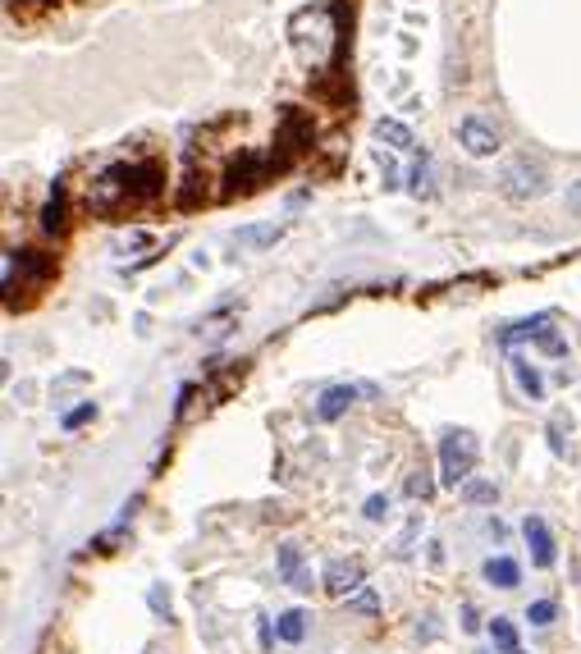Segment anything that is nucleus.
Listing matches in <instances>:
<instances>
[{
    "label": "nucleus",
    "instance_id": "obj_1",
    "mask_svg": "<svg viewBox=\"0 0 581 654\" xmlns=\"http://www.w3.org/2000/svg\"><path fill=\"white\" fill-rule=\"evenodd\" d=\"M481 458V444H476L472 430H444L440 440V485L444 490H463L472 481V467Z\"/></svg>",
    "mask_w": 581,
    "mask_h": 654
},
{
    "label": "nucleus",
    "instance_id": "obj_2",
    "mask_svg": "<svg viewBox=\"0 0 581 654\" xmlns=\"http://www.w3.org/2000/svg\"><path fill=\"white\" fill-rule=\"evenodd\" d=\"M321 581H325V595H334V600H353L357 590H362V581H366V568L357 563V558H330Z\"/></svg>",
    "mask_w": 581,
    "mask_h": 654
},
{
    "label": "nucleus",
    "instance_id": "obj_3",
    "mask_svg": "<svg viewBox=\"0 0 581 654\" xmlns=\"http://www.w3.org/2000/svg\"><path fill=\"white\" fill-rule=\"evenodd\" d=\"M499 183H504V197H513V202H531V197L545 193V170L531 165V161H513Z\"/></svg>",
    "mask_w": 581,
    "mask_h": 654
},
{
    "label": "nucleus",
    "instance_id": "obj_4",
    "mask_svg": "<svg viewBox=\"0 0 581 654\" xmlns=\"http://www.w3.org/2000/svg\"><path fill=\"white\" fill-rule=\"evenodd\" d=\"M522 540H527V549H531V563L536 568H554L559 563V545H554V536H549V526H545V517H536L531 513L527 522H522Z\"/></svg>",
    "mask_w": 581,
    "mask_h": 654
},
{
    "label": "nucleus",
    "instance_id": "obj_5",
    "mask_svg": "<svg viewBox=\"0 0 581 654\" xmlns=\"http://www.w3.org/2000/svg\"><path fill=\"white\" fill-rule=\"evenodd\" d=\"M481 577L490 581L495 590H517V586H522V563H517L513 554H490L481 563Z\"/></svg>",
    "mask_w": 581,
    "mask_h": 654
},
{
    "label": "nucleus",
    "instance_id": "obj_6",
    "mask_svg": "<svg viewBox=\"0 0 581 654\" xmlns=\"http://www.w3.org/2000/svg\"><path fill=\"white\" fill-rule=\"evenodd\" d=\"M458 142L467 147V156H495L499 151V133L490 124H481V119H463L458 124Z\"/></svg>",
    "mask_w": 581,
    "mask_h": 654
},
{
    "label": "nucleus",
    "instance_id": "obj_7",
    "mask_svg": "<svg viewBox=\"0 0 581 654\" xmlns=\"http://www.w3.org/2000/svg\"><path fill=\"white\" fill-rule=\"evenodd\" d=\"M275 568H280V577L289 581L293 590H312V572H307V563H302V549L298 545H280L275 549Z\"/></svg>",
    "mask_w": 581,
    "mask_h": 654
},
{
    "label": "nucleus",
    "instance_id": "obj_8",
    "mask_svg": "<svg viewBox=\"0 0 581 654\" xmlns=\"http://www.w3.org/2000/svg\"><path fill=\"white\" fill-rule=\"evenodd\" d=\"M357 394H362L357 385H330L321 398H316V421H339L357 403Z\"/></svg>",
    "mask_w": 581,
    "mask_h": 654
},
{
    "label": "nucleus",
    "instance_id": "obj_9",
    "mask_svg": "<svg viewBox=\"0 0 581 654\" xmlns=\"http://www.w3.org/2000/svg\"><path fill=\"white\" fill-rule=\"evenodd\" d=\"M513 380H517V389H522V394L531 398V403H540V398H545V376H540L536 366L527 362V357H513Z\"/></svg>",
    "mask_w": 581,
    "mask_h": 654
},
{
    "label": "nucleus",
    "instance_id": "obj_10",
    "mask_svg": "<svg viewBox=\"0 0 581 654\" xmlns=\"http://www.w3.org/2000/svg\"><path fill=\"white\" fill-rule=\"evenodd\" d=\"M275 632H280L284 645H302V641H307V613H302V609H284L280 618H275Z\"/></svg>",
    "mask_w": 581,
    "mask_h": 654
},
{
    "label": "nucleus",
    "instance_id": "obj_11",
    "mask_svg": "<svg viewBox=\"0 0 581 654\" xmlns=\"http://www.w3.org/2000/svg\"><path fill=\"white\" fill-rule=\"evenodd\" d=\"M376 133H380V142H389L394 151H417V138H412V133L403 129L399 119H380Z\"/></svg>",
    "mask_w": 581,
    "mask_h": 654
},
{
    "label": "nucleus",
    "instance_id": "obj_12",
    "mask_svg": "<svg viewBox=\"0 0 581 654\" xmlns=\"http://www.w3.org/2000/svg\"><path fill=\"white\" fill-rule=\"evenodd\" d=\"M490 641H495V650L499 654H517V627H513V618H490Z\"/></svg>",
    "mask_w": 581,
    "mask_h": 654
},
{
    "label": "nucleus",
    "instance_id": "obj_13",
    "mask_svg": "<svg viewBox=\"0 0 581 654\" xmlns=\"http://www.w3.org/2000/svg\"><path fill=\"white\" fill-rule=\"evenodd\" d=\"M284 225H257V229H238V247H270L280 243Z\"/></svg>",
    "mask_w": 581,
    "mask_h": 654
},
{
    "label": "nucleus",
    "instance_id": "obj_14",
    "mask_svg": "<svg viewBox=\"0 0 581 654\" xmlns=\"http://www.w3.org/2000/svg\"><path fill=\"white\" fill-rule=\"evenodd\" d=\"M403 494H408V499H431L435 494V481H431V472H426V467H417V472H408V481H403Z\"/></svg>",
    "mask_w": 581,
    "mask_h": 654
},
{
    "label": "nucleus",
    "instance_id": "obj_15",
    "mask_svg": "<svg viewBox=\"0 0 581 654\" xmlns=\"http://www.w3.org/2000/svg\"><path fill=\"white\" fill-rule=\"evenodd\" d=\"M417 536H421V513H412L408 526H403L399 536H394V545H389V549H394V558H408L412 545H417Z\"/></svg>",
    "mask_w": 581,
    "mask_h": 654
},
{
    "label": "nucleus",
    "instance_id": "obj_16",
    "mask_svg": "<svg viewBox=\"0 0 581 654\" xmlns=\"http://www.w3.org/2000/svg\"><path fill=\"white\" fill-rule=\"evenodd\" d=\"M463 499H467V504H495V499H499V485L495 481H467L463 485Z\"/></svg>",
    "mask_w": 581,
    "mask_h": 654
},
{
    "label": "nucleus",
    "instance_id": "obj_17",
    "mask_svg": "<svg viewBox=\"0 0 581 654\" xmlns=\"http://www.w3.org/2000/svg\"><path fill=\"white\" fill-rule=\"evenodd\" d=\"M554 618H559V604H554V600H531L527 604V622H531V627H549Z\"/></svg>",
    "mask_w": 581,
    "mask_h": 654
},
{
    "label": "nucleus",
    "instance_id": "obj_18",
    "mask_svg": "<svg viewBox=\"0 0 581 654\" xmlns=\"http://www.w3.org/2000/svg\"><path fill=\"white\" fill-rule=\"evenodd\" d=\"M389 508H394V499H389V494H371V499L362 504V517H366V522H385Z\"/></svg>",
    "mask_w": 581,
    "mask_h": 654
},
{
    "label": "nucleus",
    "instance_id": "obj_19",
    "mask_svg": "<svg viewBox=\"0 0 581 654\" xmlns=\"http://www.w3.org/2000/svg\"><path fill=\"white\" fill-rule=\"evenodd\" d=\"M412 193H417V197H431V193H435V183H431V161H426V156H421V165L412 170Z\"/></svg>",
    "mask_w": 581,
    "mask_h": 654
},
{
    "label": "nucleus",
    "instance_id": "obj_20",
    "mask_svg": "<svg viewBox=\"0 0 581 654\" xmlns=\"http://www.w3.org/2000/svg\"><path fill=\"white\" fill-rule=\"evenodd\" d=\"M536 344H540V353H549V357H568V344H563V339L549 330V325L536 334Z\"/></svg>",
    "mask_w": 581,
    "mask_h": 654
},
{
    "label": "nucleus",
    "instance_id": "obj_21",
    "mask_svg": "<svg viewBox=\"0 0 581 654\" xmlns=\"http://www.w3.org/2000/svg\"><path fill=\"white\" fill-rule=\"evenodd\" d=\"M42 225L51 229V234H55V229H60V225H65V202H60V193H55L51 202H46V211H42Z\"/></svg>",
    "mask_w": 581,
    "mask_h": 654
},
{
    "label": "nucleus",
    "instance_id": "obj_22",
    "mask_svg": "<svg viewBox=\"0 0 581 654\" xmlns=\"http://www.w3.org/2000/svg\"><path fill=\"white\" fill-rule=\"evenodd\" d=\"M348 609H357V613H376V609H380L376 590H371V586H362V590H357V595H353V600H348Z\"/></svg>",
    "mask_w": 581,
    "mask_h": 654
},
{
    "label": "nucleus",
    "instance_id": "obj_23",
    "mask_svg": "<svg viewBox=\"0 0 581 654\" xmlns=\"http://www.w3.org/2000/svg\"><path fill=\"white\" fill-rule=\"evenodd\" d=\"M92 417H97V403H83V408L65 412V421H60V426H65V430H78L83 421H92Z\"/></svg>",
    "mask_w": 581,
    "mask_h": 654
},
{
    "label": "nucleus",
    "instance_id": "obj_24",
    "mask_svg": "<svg viewBox=\"0 0 581 654\" xmlns=\"http://www.w3.org/2000/svg\"><path fill=\"white\" fill-rule=\"evenodd\" d=\"M147 600H151V609H156V613H170V595H165L161 586H151V595H147Z\"/></svg>",
    "mask_w": 581,
    "mask_h": 654
},
{
    "label": "nucleus",
    "instance_id": "obj_25",
    "mask_svg": "<svg viewBox=\"0 0 581 654\" xmlns=\"http://www.w3.org/2000/svg\"><path fill=\"white\" fill-rule=\"evenodd\" d=\"M463 632L472 636V632H481V618H476V609L472 604H463Z\"/></svg>",
    "mask_w": 581,
    "mask_h": 654
},
{
    "label": "nucleus",
    "instance_id": "obj_26",
    "mask_svg": "<svg viewBox=\"0 0 581 654\" xmlns=\"http://www.w3.org/2000/svg\"><path fill=\"white\" fill-rule=\"evenodd\" d=\"M568 206H572V211H581V179L568 188Z\"/></svg>",
    "mask_w": 581,
    "mask_h": 654
},
{
    "label": "nucleus",
    "instance_id": "obj_27",
    "mask_svg": "<svg viewBox=\"0 0 581 654\" xmlns=\"http://www.w3.org/2000/svg\"><path fill=\"white\" fill-rule=\"evenodd\" d=\"M517 654H522V650H517Z\"/></svg>",
    "mask_w": 581,
    "mask_h": 654
}]
</instances>
